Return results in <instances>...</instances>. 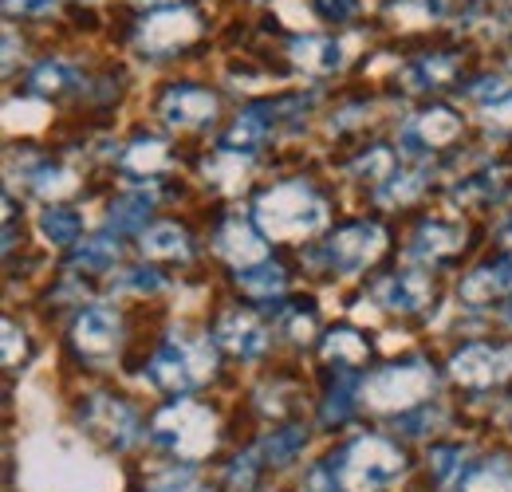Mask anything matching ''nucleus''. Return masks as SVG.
I'll return each mask as SVG.
<instances>
[{"instance_id":"nucleus-31","label":"nucleus","mask_w":512,"mask_h":492,"mask_svg":"<svg viewBox=\"0 0 512 492\" xmlns=\"http://www.w3.org/2000/svg\"><path fill=\"white\" fill-rule=\"evenodd\" d=\"M75 83H79V79H75V71L60 60L40 63V67L32 71V79H28V87H32L36 95H64V91H71Z\"/></svg>"},{"instance_id":"nucleus-34","label":"nucleus","mask_w":512,"mask_h":492,"mask_svg":"<svg viewBox=\"0 0 512 492\" xmlns=\"http://www.w3.org/2000/svg\"><path fill=\"white\" fill-rule=\"evenodd\" d=\"M355 174H363V182L371 178L375 189H379L386 178H394V174H398V154H394V150H386V146H375L371 154H363V158L355 162Z\"/></svg>"},{"instance_id":"nucleus-12","label":"nucleus","mask_w":512,"mask_h":492,"mask_svg":"<svg viewBox=\"0 0 512 492\" xmlns=\"http://www.w3.org/2000/svg\"><path fill=\"white\" fill-rule=\"evenodd\" d=\"M162 119L178 130H197L217 119V95L197 83H178L162 95Z\"/></svg>"},{"instance_id":"nucleus-25","label":"nucleus","mask_w":512,"mask_h":492,"mask_svg":"<svg viewBox=\"0 0 512 492\" xmlns=\"http://www.w3.org/2000/svg\"><path fill=\"white\" fill-rule=\"evenodd\" d=\"M142 252L150 256V260H190V237H186V229H178V225H154V229H146L142 233Z\"/></svg>"},{"instance_id":"nucleus-28","label":"nucleus","mask_w":512,"mask_h":492,"mask_svg":"<svg viewBox=\"0 0 512 492\" xmlns=\"http://www.w3.org/2000/svg\"><path fill=\"white\" fill-rule=\"evenodd\" d=\"M449 8V0H390L386 4V16L394 24H406V28H418V24H434L442 20Z\"/></svg>"},{"instance_id":"nucleus-19","label":"nucleus","mask_w":512,"mask_h":492,"mask_svg":"<svg viewBox=\"0 0 512 492\" xmlns=\"http://www.w3.org/2000/svg\"><path fill=\"white\" fill-rule=\"evenodd\" d=\"M170 146L162 138H134L127 150L119 154V166L127 170L134 182H146V178H158L162 170H170Z\"/></svg>"},{"instance_id":"nucleus-46","label":"nucleus","mask_w":512,"mask_h":492,"mask_svg":"<svg viewBox=\"0 0 512 492\" xmlns=\"http://www.w3.org/2000/svg\"><path fill=\"white\" fill-rule=\"evenodd\" d=\"M4 48H8V52H4V71H8V67H12V56H16V36H12V28L4 32Z\"/></svg>"},{"instance_id":"nucleus-18","label":"nucleus","mask_w":512,"mask_h":492,"mask_svg":"<svg viewBox=\"0 0 512 492\" xmlns=\"http://www.w3.org/2000/svg\"><path fill=\"white\" fill-rule=\"evenodd\" d=\"M288 56H292V63L300 71H308V75H335L347 63L343 44L331 40V36H300V40L288 44Z\"/></svg>"},{"instance_id":"nucleus-20","label":"nucleus","mask_w":512,"mask_h":492,"mask_svg":"<svg viewBox=\"0 0 512 492\" xmlns=\"http://www.w3.org/2000/svg\"><path fill=\"white\" fill-rule=\"evenodd\" d=\"M268 103L264 107H249L237 123L229 126V134L221 138V150H229V154H241V158H253L256 150L264 146V138H268Z\"/></svg>"},{"instance_id":"nucleus-22","label":"nucleus","mask_w":512,"mask_h":492,"mask_svg":"<svg viewBox=\"0 0 512 492\" xmlns=\"http://www.w3.org/2000/svg\"><path fill=\"white\" fill-rule=\"evenodd\" d=\"M457 75V60L453 56H422V60L402 67V83L406 91H442Z\"/></svg>"},{"instance_id":"nucleus-4","label":"nucleus","mask_w":512,"mask_h":492,"mask_svg":"<svg viewBox=\"0 0 512 492\" xmlns=\"http://www.w3.org/2000/svg\"><path fill=\"white\" fill-rule=\"evenodd\" d=\"M434 390H438V374L414 359V363H394V367L375 370L359 386V398L383 414H410V410L426 406V398Z\"/></svg>"},{"instance_id":"nucleus-23","label":"nucleus","mask_w":512,"mask_h":492,"mask_svg":"<svg viewBox=\"0 0 512 492\" xmlns=\"http://www.w3.org/2000/svg\"><path fill=\"white\" fill-rule=\"evenodd\" d=\"M323 359L335 363L339 370H355L371 359V343H367L359 331H351V327H335V331L323 339Z\"/></svg>"},{"instance_id":"nucleus-41","label":"nucleus","mask_w":512,"mask_h":492,"mask_svg":"<svg viewBox=\"0 0 512 492\" xmlns=\"http://www.w3.org/2000/svg\"><path fill=\"white\" fill-rule=\"evenodd\" d=\"M461 469H465V449H457V445H449V449H434V473L449 481V477H461Z\"/></svg>"},{"instance_id":"nucleus-7","label":"nucleus","mask_w":512,"mask_h":492,"mask_svg":"<svg viewBox=\"0 0 512 492\" xmlns=\"http://www.w3.org/2000/svg\"><path fill=\"white\" fill-rule=\"evenodd\" d=\"M461 130H465V126H461V115H457V111H449V107H426V111H418L410 123L402 126V134H398V158L422 162V158H430L434 150L457 142Z\"/></svg>"},{"instance_id":"nucleus-17","label":"nucleus","mask_w":512,"mask_h":492,"mask_svg":"<svg viewBox=\"0 0 512 492\" xmlns=\"http://www.w3.org/2000/svg\"><path fill=\"white\" fill-rule=\"evenodd\" d=\"M465 248V229L461 225H449V221H426L418 225L414 241H410V256L422 260V264H438V260H449Z\"/></svg>"},{"instance_id":"nucleus-13","label":"nucleus","mask_w":512,"mask_h":492,"mask_svg":"<svg viewBox=\"0 0 512 492\" xmlns=\"http://www.w3.org/2000/svg\"><path fill=\"white\" fill-rule=\"evenodd\" d=\"M213 343L237 359H256L268 347V327L256 319L253 311H229L213 327Z\"/></svg>"},{"instance_id":"nucleus-9","label":"nucleus","mask_w":512,"mask_h":492,"mask_svg":"<svg viewBox=\"0 0 512 492\" xmlns=\"http://www.w3.org/2000/svg\"><path fill=\"white\" fill-rule=\"evenodd\" d=\"M383 248H386V233L375 221H355V225H343V229L331 233V241H327V260H331V268L355 276V272H363L367 264H375V260L383 256Z\"/></svg>"},{"instance_id":"nucleus-36","label":"nucleus","mask_w":512,"mask_h":492,"mask_svg":"<svg viewBox=\"0 0 512 492\" xmlns=\"http://www.w3.org/2000/svg\"><path fill=\"white\" fill-rule=\"evenodd\" d=\"M355 390H351V370H343V378H339V386L327 394V406H323V422L331 426V422H343L351 410H355V398H351Z\"/></svg>"},{"instance_id":"nucleus-30","label":"nucleus","mask_w":512,"mask_h":492,"mask_svg":"<svg viewBox=\"0 0 512 492\" xmlns=\"http://www.w3.org/2000/svg\"><path fill=\"white\" fill-rule=\"evenodd\" d=\"M512 24V0H477L473 8H469V20H465V28H473V32H505Z\"/></svg>"},{"instance_id":"nucleus-27","label":"nucleus","mask_w":512,"mask_h":492,"mask_svg":"<svg viewBox=\"0 0 512 492\" xmlns=\"http://www.w3.org/2000/svg\"><path fill=\"white\" fill-rule=\"evenodd\" d=\"M150 205H154V197H150L146 189H134V193L119 197V201L111 205V217H107V225H111L115 233L142 229V225H146V217H150Z\"/></svg>"},{"instance_id":"nucleus-40","label":"nucleus","mask_w":512,"mask_h":492,"mask_svg":"<svg viewBox=\"0 0 512 492\" xmlns=\"http://www.w3.org/2000/svg\"><path fill=\"white\" fill-rule=\"evenodd\" d=\"M438 422H442V410H438V406L430 410V402H426V406H418V414H402V418H398L402 433H410V437H422L426 426H438Z\"/></svg>"},{"instance_id":"nucleus-47","label":"nucleus","mask_w":512,"mask_h":492,"mask_svg":"<svg viewBox=\"0 0 512 492\" xmlns=\"http://www.w3.org/2000/svg\"><path fill=\"white\" fill-rule=\"evenodd\" d=\"M505 319H509V327H512V304H509V308H505Z\"/></svg>"},{"instance_id":"nucleus-35","label":"nucleus","mask_w":512,"mask_h":492,"mask_svg":"<svg viewBox=\"0 0 512 492\" xmlns=\"http://www.w3.org/2000/svg\"><path fill=\"white\" fill-rule=\"evenodd\" d=\"M75 174L64 170V166H40L36 174H32V189L40 193V197H67V193H75Z\"/></svg>"},{"instance_id":"nucleus-26","label":"nucleus","mask_w":512,"mask_h":492,"mask_svg":"<svg viewBox=\"0 0 512 492\" xmlns=\"http://www.w3.org/2000/svg\"><path fill=\"white\" fill-rule=\"evenodd\" d=\"M115 260H119V241L111 233H99L71 252V268H83V272H107L115 268Z\"/></svg>"},{"instance_id":"nucleus-16","label":"nucleus","mask_w":512,"mask_h":492,"mask_svg":"<svg viewBox=\"0 0 512 492\" xmlns=\"http://www.w3.org/2000/svg\"><path fill=\"white\" fill-rule=\"evenodd\" d=\"M501 296H512V260L509 256L473 268V272L461 280V288H457V300H461L465 308H485V304H493V300H501Z\"/></svg>"},{"instance_id":"nucleus-37","label":"nucleus","mask_w":512,"mask_h":492,"mask_svg":"<svg viewBox=\"0 0 512 492\" xmlns=\"http://www.w3.org/2000/svg\"><path fill=\"white\" fill-rule=\"evenodd\" d=\"M300 449H304V430H296V426H292V430H276L268 441H264V453H268L276 465L292 461Z\"/></svg>"},{"instance_id":"nucleus-21","label":"nucleus","mask_w":512,"mask_h":492,"mask_svg":"<svg viewBox=\"0 0 512 492\" xmlns=\"http://www.w3.org/2000/svg\"><path fill=\"white\" fill-rule=\"evenodd\" d=\"M457 492H512V461L509 457H485L461 469Z\"/></svg>"},{"instance_id":"nucleus-2","label":"nucleus","mask_w":512,"mask_h":492,"mask_svg":"<svg viewBox=\"0 0 512 492\" xmlns=\"http://www.w3.org/2000/svg\"><path fill=\"white\" fill-rule=\"evenodd\" d=\"M327 469L335 473L343 492H375L402 477L406 457L386 437H359L347 449H339L335 457H327Z\"/></svg>"},{"instance_id":"nucleus-45","label":"nucleus","mask_w":512,"mask_h":492,"mask_svg":"<svg viewBox=\"0 0 512 492\" xmlns=\"http://www.w3.org/2000/svg\"><path fill=\"white\" fill-rule=\"evenodd\" d=\"M56 4H60V0H4V8H8L12 16H16V12H20V16H48Z\"/></svg>"},{"instance_id":"nucleus-15","label":"nucleus","mask_w":512,"mask_h":492,"mask_svg":"<svg viewBox=\"0 0 512 492\" xmlns=\"http://www.w3.org/2000/svg\"><path fill=\"white\" fill-rule=\"evenodd\" d=\"M217 252L241 272V268H253L260 260H268V237L256 229V221H241V217H229L217 233Z\"/></svg>"},{"instance_id":"nucleus-42","label":"nucleus","mask_w":512,"mask_h":492,"mask_svg":"<svg viewBox=\"0 0 512 492\" xmlns=\"http://www.w3.org/2000/svg\"><path fill=\"white\" fill-rule=\"evenodd\" d=\"M119 288H130V292H158L162 288V276L154 268H130L119 276Z\"/></svg>"},{"instance_id":"nucleus-11","label":"nucleus","mask_w":512,"mask_h":492,"mask_svg":"<svg viewBox=\"0 0 512 492\" xmlns=\"http://www.w3.org/2000/svg\"><path fill=\"white\" fill-rule=\"evenodd\" d=\"M119 331H123L119 315L111 308H103V304H95V308H83L75 315V323H71V343H75V351L87 355V359H107V355H115V347H119Z\"/></svg>"},{"instance_id":"nucleus-44","label":"nucleus","mask_w":512,"mask_h":492,"mask_svg":"<svg viewBox=\"0 0 512 492\" xmlns=\"http://www.w3.org/2000/svg\"><path fill=\"white\" fill-rule=\"evenodd\" d=\"M146 492H201V489H197V477H193L190 469H174L170 477H162L154 489Z\"/></svg>"},{"instance_id":"nucleus-6","label":"nucleus","mask_w":512,"mask_h":492,"mask_svg":"<svg viewBox=\"0 0 512 492\" xmlns=\"http://www.w3.org/2000/svg\"><path fill=\"white\" fill-rule=\"evenodd\" d=\"M201 36V20L193 8H154L150 16H142L138 24V44L146 56H174L182 48H190L193 40Z\"/></svg>"},{"instance_id":"nucleus-32","label":"nucleus","mask_w":512,"mask_h":492,"mask_svg":"<svg viewBox=\"0 0 512 492\" xmlns=\"http://www.w3.org/2000/svg\"><path fill=\"white\" fill-rule=\"evenodd\" d=\"M422 185H426V174L422 170H410V174H394V178H386L379 189H375V197L383 201V205H406V201H414L418 193H422Z\"/></svg>"},{"instance_id":"nucleus-43","label":"nucleus","mask_w":512,"mask_h":492,"mask_svg":"<svg viewBox=\"0 0 512 492\" xmlns=\"http://www.w3.org/2000/svg\"><path fill=\"white\" fill-rule=\"evenodd\" d=\"M24 355H28V347H24V331H16V323L4 319V367H20Z\"/></svg>"},{"instance_id":"nucleus-10","label":"nucleus","mask_w":512,"mask_h":492,"mask_svg":"<svg viewBox=\"0 0 512 492\" xmlns=\"http://www.w3.org/2000/svg\"><path fill=\"white\" fill-rule=\"evenodd\" d=\"M449 374H453V382H461L469 390H489L512 374V347L469 343L449 359Z\"/></svg>"},{"instance_id":"nucleus-8","label":"nucleus","mask_w":512,"mask_h":492,"mask_svg":"<svg viewBox=\"0 0 512 492\" xmlns=\"http://www.w3.org/2000/svg\"><path fill=\"white\" fill-rule=\"evenodd\" d=\"M87 433H95L103 445L111 449H130L138 437H142V422L138 414L130 410L123 398H111V394H91L79 410Z\"/></svg>"},{"instance_id":"nucleus-3","label":"nucleus","mask_w":512,"mask_h":492,"mask_svg":"<svg viewBox=\"0 0 512 492\" xmlns=\"http://www.w3.org/2000/svg\"><path fill=\"white\" fill-rule=\"evenodd\" d=\"M150 437L162 449H170L178 461H201L217 445V418H213L209 406L190 402V398H178L174 406H166L150 422Z\"/></svg>"},{"instance_id":"nucleus-39","label":"nucleus","mask_w":512,"mask_h":492,"mask_svg":"<svg viewBox=\"0 0 512 492\" xmlns=\"http://www.w3.org/2000/svg\"><path fill=\"white\" fill-rule=\"evenodd\" d=\"M316 16L320 20H331V24H347L355 12H359V0H312Z\"/></svg>"},{"instance_id":"nucleus-5","label":"nucleus","mask_w":512,"mask_h":492,"mask_svg":"<svg viewBox=\"0 0 512 492\" xmlns=\"http://www.w3.org/2000/svg\"><path fill=\"white\" fill-rule=\"evenodd\" d=\"M213 347L209 339H197V335H174L154 359H150V382L158 390H170V394H190L197 386H205L213 378Z\"/></svg>"},{"instance_id":"nucleus-33","label":"nucleus","mask_w":512,"mask_h":492,"mask_svg":"<svg viewBox=\"0 0 512 492\" xmlns=\"http://www.w3.org/2000/svg\"><path fill=\"white\" fill-rule=\"evenodd\" d=\"M316 327H320L316 308H304V304H288V308H280V331H284L288 339L308 343V339L316 335Z\"/></svg>"},{"instance_id":"nucleus-24","label":"nucleus","mask_w":512,"mask_h":492,"mask_svg":"<svg viewBox=\"0 0 512 492\" xmlns=\"http://www.w3.org/2000/svg\"><path fill=\"white\" fill-rule=\"evenodd\" d=\"M237 288H241L245 296H253V300H280L284 288H288V276H284L280 264L260 260L253 268H241V272H237Z\"/></svg>"},{"instance_id":"nucleus-14","label":"nucleus","mask_w":512,"mask_h":492,"mask_svg":"<svg viewBox=\"0 0 512 492\" xmlns=\"http://www.w3.org/2000/svg\"><path fill=\"white\" fill-rule=\"evenodd\" d=\"M375 300L386 311H398V315H418L426 311V304L434 300V284L426 272H394L375 284Z\"/></svg>"},{"instance_id":"nucleus-1","label":"nucleus","mask_w":512,"mask_h":492,"mask_svg":"<svg viewBox=\"0 0 512 492\" xmlns=\"http://www.w3.org/2000/svg\"><path fill=\"white\" fill-rule=\"evenodd\" d=\"M253 221L268 241L296 245L327 225V201L308 182H280L256 197Z\"/></svg>"},{"instance_id":"nucleus-29","label":"nucleus","mask_w":512,"mask_h":492,"mask_svg":"<svg viewBox=\"0 0 512 492\" xmlns=\"http://www.w3.org/2000/svg\"><path fill=\"white\" fill-rule=\"evenodd\" d=\"M40 233L52 241V245H75L79 233H83V217L75 209H64V205H52L40 213Z\"/></svg>"},{"instance_id":"nucleus-38","label":"nucleus","mask_w":512,"mask_h":492,"mask_svg":"<svg viewBox=\"0 0 512 492\" xmlns=\"http://www.w3.org/2000/svg\"><path fill=\"white\" fill-rule=\"evenodd\" d=\"M256 473H260V453L253 449V453H245V457H237V461H233L229 481H225V492H253Z\"/></svg>"}]
</instances>
